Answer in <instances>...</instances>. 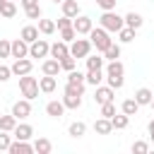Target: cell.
<instances>
[{"label":"cell","mask_w":154,"mask_h":154,"mask_svg":"<svg viewBox=\"0 0 154 154\" xmlns=\"http://www.w3.org/2000/svg\"><path fill=\"white\" fill-rule=\"evenodd\" d=\"M19 87H22V94H24L26 99H34V96H36V91H38V84H36V79H34V77H22Z\"/></svg>","instance_id":"3"},{"label":"cell","mask_w":154,"mask_h":154,"mask_svg":"<svg viewBox=\"0 0 154 154\" xmlns=\"http://www.w3.org/2000/svg\"><path fill=\"white\" fill-rule=\"evenodd\" d=\"M22 5L24 7H31V5H36V0H22Z\"/></svg>","instance_id":"45"},{"label":"cell","mask_w":154,"mask_h":154,"mask_svg":"<svg viewBox=\"0 0 154 154\" xmlns=\"http://www.w3.org/2000/svg\"><path fill=\"white\" fill-rule=\"evenodd\" d=\"M94 128H96V132H99V135H106L113 125H111V118H101V120H96V125H94Z\"/></svg>","instance_id":"10"},{"label":"cell","mask_w":154,"mask_h":154,"mask_svg":"<svg viewBox=\"0 0 154 154\" xmlns=\"http://www.w3.org/2000/svg\"><path fill=\"white\" fill-rule=\"evenodd\" d=\"M149 103H152V106H154V99H152V101H149Z\"/></svg>","instance_id":"47"},{"label":"cell","mask_w":154,"mask_h":154,"mask_svg":"<svg viewBox=\"0 0 154 154\" xmlns=\"http://www.w3.org/2000/svg\"><path fill=\"white\" fill-rule=\"evenodd\" d=\"M41 89H43V91H53V89H55V79H53V75H48V77L41 79Z\"/></svg>","instance_id":"20"},{"label":"cell","mask_w":154,"mask_h":154,"mask_svg":"<svg viewBox=\"0 0 154 154\" xmlns=\"http://www.w3.org/2000/svg\"><path fill=\"white\" fill-rule=\"evenodd\" d=\"M108 82H111V87H120L123 84V65L120 63H111L108 65Z\"/></svg>","instance_id":"2"},{"label":"cell","mask_w":154,"mask_h":154,"mask_svg":"<svg viewBox=\"0 0 154 154\" xmlns=\"http://www.w3.org/2000/svg\"><path fill=\"white\" fill-rule=\"evenodd\" d=\"M82 79H84L82 72H75V70L70 72V82H72V84H82Z\"/></svg>","instance_id":"34"},{"label":"cell","mask_w":154,"mask_h":154,"mask_svg":"<svg viewBox=\"0 0 154 154\" xmlns=\"http://www.w3.org/2000/svg\"><path fill=\"white\" fill-rule=\"evenodd\" d=\"M101 77H103V75H101V67H99V70H89V75H87V79H89L91 84H99Z\"/></svg>","instance_id":"29"},{"label":"cell","mask_w":154,"mask_h":154,"mask_svg":"<svg viewBox=\"0 0 154 154\" xmlns=\"http://www.w3.org/2000/svg\"><path fill=\"white\" fill-rule=\"evenodd\" d=\"M34 147H36V152H41V154H48V152H51V142H48V140H43V137H41V140H36V144H34Z\"/></svg>","instance_id":"22"},{"label":"cell","mask_w":154,"mask_h":154,"mask_svg":"<svg viewBox=\"0 0 154 154\" xmlns=\"http://www.w3.org/2000/svg\"><path fill=\"white\" fill-rule=\"evenodd\" d=\"M12 70H14V72H17V75H26V72H29V70H31V63H29V60H17V63H14V67H12Z\"/></svg>","instance_id":"13"},{"label":"cell","mask_w":154,"mask_h":154,"mask_svg":"<svg viewBox=\"0 0 154 154\" xmlns=\"http://www.w3.org/2000/svg\"><path fill=\"white\" fill-rule=\"evenodd\" d=\"M101 67V58H89V70H99Z\"/></svg>","instance_id":"37"},{"label":"cell","mask_w":154,"mask_h":154,"mask_svg":"<svg viewBox=\"0 0 154 154\" xmlns=\"http://www.w3.org/2000/svg\"><path fill=\"white\" fill-rule=\"evenodd\" d=\"M147 149H149L147 142H135V144H132V152H140V154H142V152H147Z\"/></svg>","instance_id":"36"},{"label":"cell","mask_w":154,"mask_h":154,"mask_svg":"<svg viewBox=\"0 0 154 154\" xmlns=\"http://www.w3.org/2000/svg\"><path fill=\"white\" fill-rule=\"evenodd\" d=\"M101 113H103L106 118H111V116L116 113V108H113V103H111V101H108V103H101Z\"/></svg>","instance_id":"33"},{"label":"cell","mask_w":154,"mask_h":154,"mask_svg":"<svg viewBox=\"0 0 154 154\" xmlns=\"http://www.w3.org/2000/svg\"><path fill=\"white\" fill-rule=\"evenodd\" d=\"M0 12H2L5 17H12V14H14V5H12V2H7V0H2V5H0Z\"/></svg>","instance_id":"30"},{"label":"cell","mask_w":154,"mask_h":154,"mask_svg":"<svg viewBox=\"0 0 154 154\" xmlns=\"http://www.w3.org/2000/svg\"><path fill=\"white\" fill-rule=\"evenodd\" d=\"M101 19H103V26H106V29H120V26H123V19H120L118 14H111V12H106Z\"/></svg>","instance_id":"5"},{"label":"cell","mask_w":154,"mask_h":154,"mask_svg":"<svg viewBox=\"0 0 154 154\" xmlns=\"http://www.w3.org/2000/svg\"><path fill=\"white\" fill-rule=\"evenodd\" d=\"M58 26H60V29H67V26H70V19H67V17H65V19H60V22H58Z\"/></svg>","instance_id":"43"},{"label":"cell","mask_w":154,"mask_h":154,"mask_svg":"<svg viewBox=\"0 0 154 154\" xmlns=\"http://www.w3.org/2000/svg\"><path fill=\"white\" fill-rule=\"evenodd\" d=\"M10 152H12V154H29V152H31V147H29V144H24V140H19L17 144H10Z\"/></svg>","instance_id":"11"},{"label":"cell","mask_w":154,"mask_h":154,"mask_svg":"<svg viewBox=\"0 0 154 154\" xmlns=\"http://www.w3.org/2000/svg\"><path fill=\"white\" fill-rule=\"evenodd\" d=\"M70 135L72 137H82L84 135V123H72L70 125Z\"/></svg>","instance_id":"26"},{"label":"cell","mask_w":154,"mask_h":154,"mask_svg":"<svg viewBox=\"0 0 154 154\" xmlns=\"http://www.w3.org/2000/svg\"><path fill=\"white\" fill-rule=\"evenodd\" d=\"M51 53H53L55 58H65V55H67V48H65V43H55V46L51 48Z\"/></svg>","instance_id":"24"},{"label":"cell","mask_w":154,"mask_h":154,"mask_svg":"<svg viewBox=\"0 0 154 154\" xmlns=\"http://www.w3.org/2000/svg\"><path fill=\"white\" fill-rule=\"evenodd\" d=\"M125 19H128V24H130L132 29H137V26L142 24V17H140V14H135V12H130V14L125 17Z\"/></svg>","instance_id":"27"},{"label":"cell","mask_w":154,"mask_h":154,"mask_svg":"<svg viewBox=\"0 0 154 154\" xmlns=\"http://www.w3.org/2000/svg\"><path fill=\"white\" fill-rule=\"evenodd\" d=\"M55 2H63V0H55Z\"/></svg>","instance_id":"48"},{"label":"cell","mask_w":154,"mask_h":154,"mask_svg":"<svg viewBox=\"0 0 154 154\" xmlns=\"http://www.w3.org/2000/svg\"><path fill=\"white\" fill-rule=\"evenodd\" d=\"M22 36H24V41H34V38L38 36V31H36L34 26H24V31H22Z\"/></svg>","instance_id":"28"},{"label":"cell","mask_w":154,"mask_h":154,"mask_svg":"<svg viewBox=\"0 0 154 154\" xmlns=\"http://www.w3.org/2000/svg\"><path fill=\"white\" fill-rule=\"evenodd\" d=\"M60 67H65V70H72V67H75V60H72L70 55H65V58H63V63H60Z\"/></svg>","instance_id":"35"},{"label":"cell","mask_w":154,"mask_h":154,"mask_svg":"<svg viewBox=\"0 0 154 154\" xmlns=\"http://www.w3.org/2000/svg\"><path fill=\"white\" fill-rule=\"evenodd\" d=\"M111 125H113V128H125V125H128V116H116V113H113V116H111Z\"/></svg>","instance_id":"21"},{"label":"cell","mask_w":154,"mask_h":154,"mask_svg":"<svg viewBox=\"0 0 154 154\" xmlns=\"http://www.w3.org/2000/svg\"><path fill=\"white\" fill-rule=\"evenodd\" d=\"M63 10H65L67 17H70V14H77V2H72V0H63Z\"/></svg>","instance_id":"23"},{"label":"cell","mask_w":154,"mask_h":154,"mask_svg":"<svg viewBox=\"0 0 154 154\" xmlns=\"http://www.w3.org/2000/svg\"><path fill=\"white\" fill-rule=\"evenodd\" d=\"M38 26H41V31H43V34H51V31L55 29V24H53L51 19H41V22H38Z\"/></svg>","instance_id":"31"},{"label":"cell","mask_w":154,"mask_h":154,"mask_svg":"<svg viewBox=\"0 0 154 154\" xmlns=\"http://www.w3.org/2000/svg\"><path fill=\"white\" fill-rule=\"evenodd\" d=\"M65 106H70V108H77L79 106V101H82V84H67V89H65Z\"/></svg>","instance_id":"1"},{"label":"cell","mask_w":154,"mask_h":154,"mask_svg":"<svg viewBox=\"0 0 154 154\" xmlns=\"http://www.w3.org/2000/svg\"><path fill=\"white\" fill-rule=\"evenodd\" d=\"M75 29H77L79 34H84V31H89V29H91V19H89V17H79V19L75 22Z\"/></svg>","instance_id":"9"},{"label":"cell","mask_w":154,"mask_h":154,"mask_svg":"<svg viewBox=\"0 0 154 154\" xmlns=\"http://www.w3.org/2000/svg\"><path fill=\"white\" fill-rule=\"evenodd\" d=\"M118 55H120V48L113 46V43H108V48H106V58H113V60H116Z\"/></svg>","instance_id":"32"},{"label":"cell","mask_w":154,"mask_h":154,"mask_svg":"<svg viewBox=\"0 0 154 154\" xmlns=\"http://www.w3.org/2000/svg\"><path fill=\"white\" fill-rule=\"evenodd\" d=\"M137 106H140V103H137L135 99H128V101L123 103V113H125V116H132V113L137 111Z\"/></svg>","instance_id":"19"},{"label":"cell","mask_w":154,"mask_h":154,"mask_svg":"<svg viewBox=\"0 0 154 154\" xmlns=\"http://www.w3.org/2000/svg\"><path fill=\"white\" fill-rule=\"evenodd\" d=\"M26 14H29V17H38V14H41V10H38L36 5H31V7H26Z\"/></svg>","instance_id":"38"},{"label":"cell","mask_w":154,"mask_h":154,"mask_svg":"<svg viewBox=\"0 0 154 154\" xmlns=\"http://www.w3.org/2000/svg\"><path fill=\"white\" fill-rule=\"evenodd\" d=\"M10 147V137L7 135H0V149H7Z\"/></svg>","instance_id":"41"},{"label":"cell","mask_w":154,"mask_h":154,"mask_svg":"<svg viewBox=\"0 0 154 154\" xmlns=\"http://www.w3.org/2000/svg\"><path fill=\"white\" fill-rule=\"evenodd\" d=\"M87 51H89V43L87 41H75L72 43V55H87Z\"/></svg>","instance_id":"8"},{"label":"cell","mask_w":154,"mask_h":154,"mask_svg":"<svg viewBox=\"0 0 154 154\" xmlns=\"http://www.w3.org/2000/svg\"><path fill=\"white\" fill-rule=\"evenodd\" d=\"M0 128L2 130H12L14 128V116H2L0 118Z\"/></svg>","instance_id":"25"},{"label":"cell","mask_w":154,"mask_h":154,"mask_svg":"<svg viewBox=\"0 0 154 154\" xmlns=\"http://www.w3.org/2000/svg\"><path fill=\"white\" fill-rule=\"evenodd\" d=\"M14 137H17V140H29V137H31V125H19V128L14 130Z\"/></svg>","instance_id":"15"},{"label":"cell","mask_w":154,"mask_h":154,"mask_svg":"<svg viewBox=\"0 0 154 154\" xmlns=\"http://www.w3.org/2000/svg\"><path fill=\"white\" fill-rule=\"evenodd\" d=\"M46 51H48V46H46L43 41H36V43L31 46V55H34V58H41V55H46Z\"/></svg>","instance_id":"12"},{"label":"cell","mask_w":154,"mask_h":154,"mask_svg":"<svg viewBox=\"0 0 154 154\" xmlns=\"http://www.w3.org/2000/svg\"><path fill=\"white\" fill-rule=\"evenodd\" d=\"M96 2H99L101 7H106V10H111V7L116 5V0H96Z\"/></svg>","instance_id":"42"},{"label":"cell","mask_w":154,"mask_h":154,"mask_svg":"<svg viewBox=\"0 0 154 154\" xmlns=\"http://www.w3.org/2000/svg\"><path fill=\"white\" fill-rule=\"evenodd\" d=\"M149 135H152V142H154V120L149 123Z\"/></svg>","instance_id":"46"},{"label":"cell","mask_w":154,"mask_h":154,"mask_svg":"<svg viewBox=\"0 0 154 154\" xmlns=\"http://www.w3.org/2000/svg\"><path fill=\"white\" fill-rule=\"evenodd\" d=\"M135 101H137V103H149V101H152V91H149V89H140V91L135 94Z\"/></svg>","instance_id":"16"},{"label":"cell","mask_w":154,"mask_h":154,"mask_svg":"<svg viewBox=\"0 0 154 154\" xmlns=\"http://www.w3.org/2000/svg\"><path fill=\"white\" fill-rule=\"evenodd\" d=\"M99 103H108L111 99H113V91L111 89H106V87H101V89H96V96H94Z\"/></svg>","instance_id":"7"},{"label":"cell","mask_w":154,"mask_h":154,"mask_svg":"<svg viewBox=\"0 0 154 154\" xmlns=\"http://www.w3.org/2000/svg\"><path fill=\"white\" fill-rule=\"evenodd\" d=\"M120 38H123V41H130V38H132V26H130V29H123V31H120Z\"/></svg>","instance_id":"39"},{"label":"cell","mask_w":154,"mask_h":154,"mask_svg":"<svg viewBox=\"0 0 154 154\" xmlns=\"http://www.w3.org/2000/svg\"><path fill=\"white\" fill-rule=\"evenodd\" d=\"M91 41H94V43H96V48H101V51H106V48H108V43H111V41H108V34H106V31H101V29H94V31H91Z\"/></svg>","instance_id":"4"},{"label":"cell","mask_w":154,"mask_h":154,"mask_svg":"<svg viewBox=\"0 0 154 154\" xmlns=\"http://www.w3.org/2000/svg\"><path fill=\"white\" fill-rule=\"evenodd\" d=\"M63 108H65L63 103H58V101H51L46 111H48V116H53V118H58V116H63Z\"/></svg>","instance_id":"14"},{"label":"cell","mask_w":154,"mask_h":154,"mask_svg":"<svg viewBox=\"0 0 154 154\" xmlns=\"http://www.w3.org/2000/svg\"><path fill=\"white\" fill-rule=\"evenodd\" d=\"M58 67H60L58 60H46V63H43V72H46V75H55Z\"/></svg>","instance_id":"18"},{"label":"cell","mask_w":154,"mask_h":154,"mask_svg":"<svg viewBox=\"0 0 154 154\" xmlns=\"http://www.w3.org/2000/svg\"><path fill=\"white\" fill-rule=\"evenodd\" d=\"M10 77V70L7 67H0V79H7Z\"/></svg>","instance_id":"44"},{"label":"cell","mask_w":154,"mask_h":154,"mask_svg":"<svg viewBox=\"0 0 154 154\" xmlns=\"http://www.w3.org/2000/svg\"><path fill=\"white\" fill-rule=\"evenodd\" d=\"M10 53V43L7 41H0V55H7Z\"/></svg>","instance_id":"40"},{"label":"cell","mask_w":154,"mask_h":154,"mask_svg":"<svg viewBox=\"0 0 154 154\" xmlns=\"http://www.w3.org/2000/svg\"><path fill=\"white\" fill-rule=\"evenodd\" d=\"M10 48H12V53H14L17 58H22V55L26 53V43H24V41H14V43H12Z\"/></svg>","instance_id":"17"},{"label":"cell","mask_w":154,"mask_h":154,"mask_svg":"<svg viewBox=\"0 0 154 154\" xmlns=\"http://www.w3.org/2000/svg\"><path fill=\"white\" fill-rule=\"evenodd\" d=\"M29 113H31L29 101H17V103L12 106V116H14V118H24V116H29Z\"/></svg>","instance_id":"6"}]
</instances>
